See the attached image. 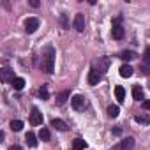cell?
<instances>
[{"instance_id":"cell-1","label":"cell","mask_w":150,"mask_h":150,"mask_svg":"<svg viewBox=\"0 0 150 150\" xmlns=\"http://www.w3.org/2000/svg\"><path fill=\"white\" fill-rule=\"evenodd\" d=\"M41 65H42V71H46L48 74L53 72V69H55V50L51 46H48L44 50V53H42V64Z\"/></svg>"},{"instance_id":"cell-2","label":"cell","mask_w":150,"mask_h":150,"mask_svg":"<svg viewBox=\"0 0 150 150\" xmlns=\"http://www.w3.org/2000/svg\"><path fill=\"white\" fill-rule=\"evenodd\" d=\"M0 78H2V81H11V83L16 80L14 71H13V69H9V67H4L2 71H0Z\"/></svg>"},{"instance_id":"cell-3","label":"cell","mask_w":150,"mask_h":150,"mask_svg":"<svg viewBox=\"0 0 150 150\" xmlns=\"http://www.w3.org/2000/svg\"><path fill=\"white\" fill-rule=\"evenodd\" d=\"M71 104H72V108L76 110V111H80V110L85 108V97H83V96H74V97L71 99Z\"/></svg>"},{"instance_id":"cell-4","label":"cell","mask_w":150,"mask_h":150,"mask_svg":"<svg viewBox=\"0 0 150 150\" xmlns=\"http://www.w3.org/2000/svg\"><path fill=\"white\" fill-rule=\"evenodd\" d=\"M37 28H39V20H37V18H28V20L25 21V30H27L28 34L35 32Z\"/></svg>"},{"instance_id":"cell-5","label":"cell","mask_w":150,"mask_h":150,"mask_svg":"<svg viewBox=\"0 0 150 150\" xmlns=\"http://www.w3.org/2000/svg\"><path fill=\"white\" fill-rule=\"evenodd\" d=\"M30 124H32V125H41V124H42V113H41L37 108H34L32 113H30Z\"/></svg>"},{"instance_id":"cell-6","label":"cell","mask_w":150,"mask_h":150,"mask_svg":"<svg viewBox=\"0 0 150 150\" xmlns=\"http://www.w3.org/2000/svg\"><path fill=\"white\" fill-rule=\"evenodd\" d=\"M101 81V72L97 71V69H92L90 72H88V85H97Z\"/></svg>"},{"instance_id":"cell-7","label":"cell","mask_w":150,"mask_h":150,"mask_svg":"<svg viewBox=\"0 0 150 150\" xmlns=\"http://www.w3.org/2000/svg\"><path fill=\"white\" fill-rule=\"evenodd\" d=\"M74 28H76L78 32L85 30V16L83 14H76V16H74Z\"/></svg>"},{"instance_id":"cell-8","label":"cell","mask_w":150,"mask_h":150,"mask_svg":"<svg viewBox=\"0 0 150 150\" xmlns=\"http://www.w3.org/2000/svg\"><path fill=\"white\" fill-rule=\"evenodd\" d=\"M111 35H113V39H122L124 37V27L120 23H115L111 28Z\"/></svg>"},{"instance_id":"cell-9","label":"cell","mask_w":150,"mask_h":150,"mask_svg":"<svg viewBox=\"0 0 150 150\" xmlns=\"http://www.w3.org/2000/svg\"><path fill=\"white\" fill-rule=\"evenodd\" d=\"M120 76H122V78H131V76H132V67L127 65V64H124V65L120 67Z\"/></svg>"},{"instance_id":"cell-10","label":"cell","mask_w":150,"mask_h":150,"mask_svg":"<svg viewBox=\"0 0 150 150\" xmlns=\"http://www.w3.org/2000/svg\"><path fill=\"white\" fill-rule=\"evenodd\" d=\"M120 146H122V150H132V148H134V138H125V139H122Z\"/></svg>"},{"instance_id":"cell-11","label":"cell","mask_w":150,"mask_h":150,"mask_svg":"<svg viewBox=\"0 0 150 150\" xmlns=\"http://www.w3.org/2000/svg\"><path fill=\"white\" fill-rule=\"evenodd\" d=\"M51 127H55V129H58V131H65V129H67L65 122L60 120V118H53V120H51Z\"/></svg>"},{"instance_id":"cell-12","label":"cell","mask_w":150,"mask_h":150,"mask_svg":"<svg viewBox=\"0 0 150 150\" xmlns=\"http://www.w3.org/2000/svg\"><path fill=\"white\" fill-rule=\"evenodd\" d=\"M115 96H117V101L118 103H124V99H125V90H124V87H115Z\"/></svg>"},{"instance_id":"cell-13","label":"cell","mask_w":150,"mask_h":150,"mask_svg":"<svg viewBox=\"0 0 150 150\" xmlns=\"http://www.w3.org/2000/svg\"><path fill=\"white\" fill-rule=\"evenodd\" d=\"M25 139H27V145H28V146H32V148L37 146V138H35L34 132H27V138H25Z\"/></svg>"},{"instance_id":"cell-14","label":"cell","mask_w":150,"mask_h":150,"mask_svg":"<svg viewBox=\"0 0 150 150\" xmlns=\"http://www.w3.org/2000/svg\"><path fill=\"white\" fill-rule=\"evenodd\" d=\"M118 57H120L122 60H127V62H129V60H134L138 55H136L134 51H120V55H118Z\"/></svg>"},{"instance_id":"cell-15","label":"cell","mask_w":150,"mask_h":150,"mask_svg":"<svg viewBox=\"0 0 150 150\" xmlns=\"http://www.w3.org/2000/svg\"><path fill=\"white\" fill-rule=\"evenodd\" d=\"M72 146H74V150H83L87 146V141L81 139V138H76V139L72 141Z\"/></svg>"},{"instance_id":"cell-16","label":"cell","mask_w":150,"mask_h":150,"mask_svg":"<svg viewBox=\"0 0 150 150\" xmlns=\"http://www.w3.org/2000/svg\"><path fill=\"white\" fill-rule=\"evenodd\" d=\"M132 97H134V101H141L143 99V88L141 87H134L132 88Z\"/></svg>"},{"instance_id":"cell-17","label":"cell","mask_w":150,"mask_h":150,"mask_svg":"<svg viewBox=\"0 0 150 150\" xmlns=\"http://www.w3.org/2000/svg\"><path fill=\"white\" fill-rule=\"evenodd\" d=\"M69 97H71V94H69L67 90H65V92H60V94L57 96V104H64Z\"/></svg>"},{"instance_id":"cell-18","label":"cell","mask_w":150,"mask_h":150,"mask_svg":"<svg viewBox=\"0 0 150 150\" xmlns=\"http://www.w3.org/2000/svg\"><path fill=\"white\" fill-rule=\"evenodd\" d=\"M118 113H120V110H118V106H117V104L108 106V115H110L111 118H117V117H118Z\"/></svg>"},{"instance_id":"cell-19","label":"cell","mask_w":150,"mask_h":150,"mask_svg":"<svg viewBox=\"0 0 150 150\" xmlns=\"http://www.w3.org/2000/svg\"><path fill=\"white\" fill-rule=\"evenodd\" d=\"M108 65H110V58H108V57L101 58V62H99V72H104V71L108 69Z\"/></svg>"},{"instance_id":"cell-20","label":"cell","mask_w":150,"mask_h":150,"mask_svg":"<svg viewBox=\"0 0 150 150\" xmlns=\"http://www.w3.org/2000/svg\"><path fill=\"white\" fill-rule=\"evenodd\" d=\"M13 87H14V90H23V87H25V80H23V78H16V80L13 81Z\"/></svg>"},{"instance_id":"cell-21","label":"cell","mask_w":150,"mask_h":150,"mask_svg":"<svg viewBox=\"0 0 150 150\" xmlns=\"http://www.w3.org/2000/svg\"><path fill=\"white\" fill-rule=\"evenodd\" d=\"M39 138H41L42 141H50V131H48L46 127H41V131H39Z\"/></svg>"},{"instance_id":"cell-22","label":"cell","mask_w":150,"mask_h":150,"mask_svg":"<svg viewBox=\"0 0 150 150\" xmlns=\"http://www.w3.org/2000/svg\"><path fill=\"white\" fill-rule=\"evenodd\" d=\"M11 129L16 131V132L21 131V129H23V122H21V120H13V122H11Z\"/></svg>"},{"instance_id":"cell-23","label":"cell","mask_w":150,"mask_h":150,"mask_svg":"<svg viewBox=\"0 0 150 150\" xmlns=\"http://www.w3.org/2000/svg\"><path fill=\"white\" fill-rule=\"evenodd\" d=\"M136 122L146 125V124H150V117H148V115H138V117H136Z\"/></svg>"},{"instance_id":"cell-24","label":"cell","mask_w":150,"mask_h":150,"mask_svg":"<svg viewBox=\"0 0 150 150\" xmlns=\"http://www.w3.org/2000/svg\"><path fill=\"white\" fill-rule=\"evenodd\" d=\"M141 71H143L145 74H150V60H143V64H141Z\"/></svg>"},{"instance_id":"cell-25","label":"cell","mask_w":150,"mask_h":150,"mask_svg":"<svg viewBox=\"0 0 150 150\" xmlns=\"http://www.w3.org/2000/svg\"><path fill=\"white\" fill-rule=\"evenodd\" d=\"M39 96H41L42 99H48V97H50V94H48V88H46V87H41V88H39Z\"/></svg>"},{"instance_id":"cell-26","label":"cell","mask_w":150,"mask_h":150,"mask_svg":"<svg viewBox=\"0 0 150 150\" xmlns=\"http://www.w3.org/2000/svg\"><path fill=\"white\" fill-rule=\"evenodd\" d=\"M60 23H62V27H64V28H67V27H69V25H67V16H65V14H62V16H60Z\"/></svg>"},{"instance_id":"cell-27","label":"cell","mask_w":150,"mask_h":150,"mask_svg":"<svg viewBox=\"0 0 150 150\" xmlns=\"http://www.w3.org/2000/svg\"><path fill=\"white\" fill-rule=\"evenodd\" d=\"M143 108L150 111V101H143Z\"/></svg>"},{"instance_id":"cell-28","label":"cell","mask_w":150,"mask_h":150,"mask_svg":"<svg viewBox=\"0 0 150 150\" xmlns=\"http://www.w3.org/2000/svg\"><path fill=\"white\" fill-rule=\"evenodd\" d=\"M143 60H150V48L145 51V58H143Z\"/></svg>"},{"instance_id":"cell-29","label":"cell","mask_w":150,"mask_h":150,"mask_svg":"<svg viewBox=\"0 0 150 150\" xmlns=\"http://www.w3.org/2000/svg\"><path fill=\"white\" fill-rule=\"evenodd\" d=\"M30 6L32 7H39V2H37V0H30Z\"/></svg>"},{"instance_id":"cell-30","label":"cell","mask_w":150,"mask_h":150,"mask_svg":"<svg viewBox=\"0 0 150 150\" xmlns=\"http://www.w3.org/2000/svg\"><path fill=\"white\" fill-rule=\"evenodd\" d=\"M9 150H23V148H21V146H18V145H14V146H11Z\"/></svg>"},{"instance_id":"cell-31","label":"cell","mask_w":150,"mask_h":150,"mask_svg":"<svg viewBox=\"0 0 150 150\" xmlns=\"http://www.w3.org/2000/svg\"><path fill=\"white\" fill-rule=\"evenodd\" d=\"M113 150H122V146H120V145H117V146H115Z\"/></svg>"}]
</instances>
